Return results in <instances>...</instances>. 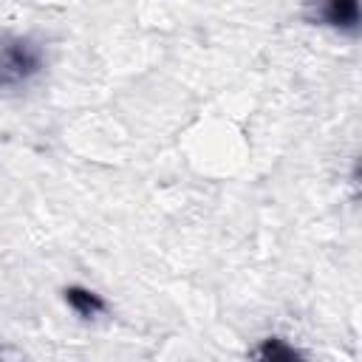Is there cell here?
Returning <instances> with one entry per match:
<instances>
[{"instance_id": "3", "label": "cell", "mask_w": 362, "mask_h": 362, "mask_svg": "<svg viewBox=\"0 0 362 362\" xmlns=\"http://www.w3.org/2000/svg\"><path fill=\"white\" fill-rule=\"evenodd\" d=\"M320 17L328 25L354 34L356 25H359V3L356 0H325L322 8H320Z\"/></svg>"}, {"instance_id": "2", "label": "cell", "mask_w": 362, "mask_h": 362, "mask_svg": "<svg viewBox=\"0 0 362 362\" xmlns=\"http://www.w3.org/2000/svg\"><path fill=\"white\" fill-rule=\"evenodd\" d=\"M62 300L68 303V308L76 314V317H82V320H93V317H99V314H105L107 311V303H105V297L99 294V291H93V288H88V286H65L62 288Z\"/></svg>"}, {"instance_id": "1", "label": "cell", "mask_w": 362, "mask_h": 362, "mask_svg": "<svg viewBox=\"0 0 362 362\" xmlns=\"http://www.w3.org/2000/svg\"><path fill=\"white\" fill-rule=\"evenodd\" d=\"M42 71V48L28 40L17 37L0 45V90L25 88Z\"/></svg>"}, {"instance_id": "4", "label": "cell", "mask_w": 362, "mask_h": 362, "mask_svg": "<svg viewBox=\"0 0 362 362\" xmlns=\"http://www.w3.org/2000/svg\"><path fill=\"white\" fill-rule=\"evenodd\" d=\"M252 356H257V359H297L300 354H297L291 345H286V339L269 337V339H263V342L252 351Z\"/></svg>"}]
</instances>
